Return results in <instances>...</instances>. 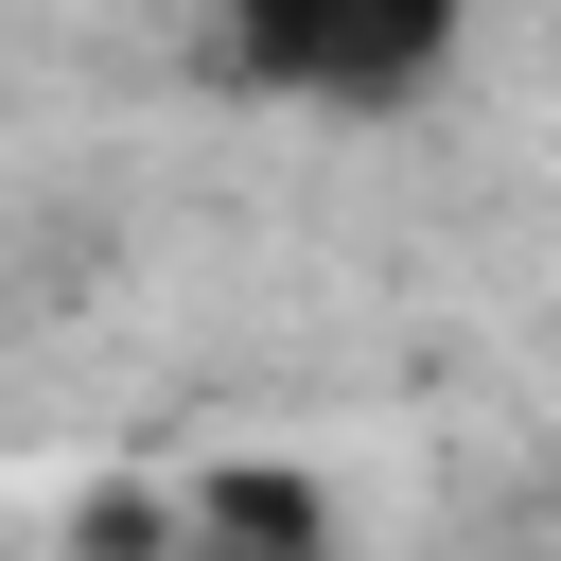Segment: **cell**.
I'll use <instances>...</instances> for the list:
<instances>
[{"label":"cell","mask_w":561,"mask_h":561,"mask_svg":"<svg viewBox=\"0 0 561 561\" xmlns=\"http://www.w3.org/2000/svg\"><path fill=\"white\" fill-rule=\"evenodd\" d=\"M210 70L263 88V105L386 123V105H421V88L456 70V18H438V0H245V18L210 35Z\"/></svg>","instance_id":"1"}]
</instances>
